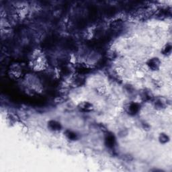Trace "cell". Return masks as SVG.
I'll use <instances>...</instances> for the list:
<instances>
[{"label": "cell", "mask_w": 172, "mask_h": 172, "mask_svg": "<svg viewBox=\"0 0 172 172\" xmlns=\"http://www.w3.org/2000/svg\"><path fill=\"white\" fill-rule=\"evenodd\" d=\"M161 61L158 57H154L149 58L146 62V66L150 71H156L160 69Z\"/></svg>", "instance_id": "6da1fadb"}, {"label": "cell", "mask_w": 172, "mask_h": 172, "mask_svg": "<svg viewBox=\"0 0 172 172\" xmlns=\"http://www.w3.org/2000/svg\"><path fill=\"white\" fill-rule=\"evenodd\" d=\"M77 108L79 110L82 112H90L94 110V107L91 102L85 101L80 102L77 106Z\"/></svg>", "instance_id": "7a4b0ae2"}, {"label": "cell", "mask_w": 172, "mask_h": 172, "mask_svg": "<svg viewBox=\"0 0 172 172\" xmlns=\"http://www.w3.org/2000/svg\"><path fill=\"white\" fill-rule=\"evenodd\" d=\"M140 106L138 103L132 102L129 103L126 107V112H128V114L135 115L137 112L139 111Z\"/></svg>", "instance_id": "3957f363"}, {"label": "cell", "mask_w": 172, "mask_h": 172, "mask_svg": "<svg viewBox=\"0 0 172 172\" xmlns=\"http://www.w3.org/2000/svg\"><path fill=\"white\" fill-rule=\"evenodd\" d=\"M48 128L53 131H58L62 128V126L59 122L55 120H50L48 122Z\"/></svg>", "instance_id": "277c9868"}, {"label": "cell", "mask_w": 172, "mask_h": 172, "mask_svg": "<svg viewBox=\"0 0 172 172\" xmlns=\"http://www.w3.org/2000/svg\"><path fill=\"white\" fill-rule=\"evenodd\" d=\"M158 140L161 144H166L170 142V137L167 135V134L165 133H161L158 136Z\"/></svg>", "instance_id": "5b68a950"}, {"label": "cell", "mask_w": 172, "mask_h": 172, "mask_svg": "<svg viewBox=\"0 0 172 172\" xmlns=\"http://www.w3.org/2000/svg\"><path fill=\"white\" fill-rule=\"evenodd\" d=\"M65 135L69 139L71 140H75L78 138L77 133L72 131V130H67L65 133Z\"/></svg>", "instance_id": "8992f818"}, {"label": "cell", "mask_w": 172, "mask_h": 172, "mask_svg": "<svg viewBox=\"0 0 172 172\" xmlns=\"http://www.w3.org/2000/svg\"><path fill=\"white\" fill-rule=\"evenodd\" d=\"M171 45L170 43H168L166 44V45H165L162 50H161V53L163 54V55H170L171 54Z\"/></svg>", "instance_id": "52a82bcc"}, {"label": "cell", "mask_w": 172, "mask_h": 172, "mask_svg": "<svg viewBox=\"0 0 172 172\" xmlns=\"http://www.w3.org/2000/svg\"><path fill=\"white\" fill-rule=\"evenodd\" d=\"M106 142H107V144L108 146L113 145V144H114V136H113L108 135L107 136V138H106Z\"/></svg>", "instance_id": "ba28073f"}]
</instances>
